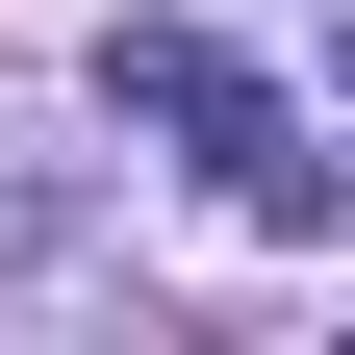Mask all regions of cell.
<instances>
[{
	"instance_id": "3",
	"label": "cell",
	"mask_w": 355,
	"mask_h": 355,
	"mask_svg": "<svg viewBox=\"0 0 355 355\" xmlns=\"http://www.w3.org/2000/svg\"><path fill=\"white\" fill-rule=\"evenodd\" d=\"M330 203H355V153H304V127H254V153H229V229H279V254H304Z\"/></svg>"
},
{
	"instance_id": "1",
	"label": "cell",
	"mask_w": 355,
	"mask_h": 355,
	"mask_svg": "<svg viewBox=\"0 0 355 355\" xmlns=\"http://www.w3.org/2000/svg\"><path fill=\"white\" fill-rule=\"evenodd\" d=\"M102 127H178V153L229 178L279 102H254V51H229V26H127V51H102Z\"/></svg>"
},
{
	"instance_id": "2",
	"label": "cell",
	"mask_w": 355,
	"mask_h": 355,
	"mask_svg": "<svg viewBox=\"0 0 355 355\" xmlns=\"http://www.w3.org/2000/svg\"><path fill=\"white\" fill-rule=\"evenodd\" d=\"M51 254H76V153L0 102V279H51Z\"/></svg>"
}]
</instances>
